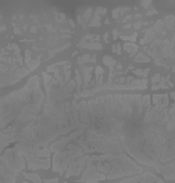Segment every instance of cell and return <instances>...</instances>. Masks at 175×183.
Returning a JSON list of instances; mask_svg holds the SVG:
<instances>
[{
  "label": "cell",
  "mask_w": 175,
  "mask_h": 183,
  "mask_svg": "<svg viewBox=\"0 0 175 183\" xmlns=\"http://www.w3.org/2000/svg\"><path fill=\"white\" fill-rule=\"evenodd\" d=\"M0 183H16V179L0 167Z\"/></svg>",
  "instance_id": "6da1fadb"
},
{
  "label": "cell",
  "mask_w": 175,
  "mask_h": 183,
  "mask_svg": "<svg viewBox=\"0 0 175 183\" xmlns=\"http://www.w3.org/2000/svg\"><path fill=\"white\" fill-rule=\"evenodd\" d=\"M104 63L107 64V65H110V67H113V65L115 64V61H114L113 58H110V57H104Z\"/></svg>",
  "instance_id": "7a4b0ae2"
},
{
  "label": "cell",
  "mask_w": 175,
  "mask_h": 183,
  "mask_svg": "<svg viewBox=\"0 0 175 183\" xmlns=\"http://www.w3.org/2000/svg\"><path fill=\"white\" fill-rule=\"evenodd\" d=\"M26 178H29V179H32V180H35L36 183H40V179H39V176H38V175H28V174H26Z\"/></svg>",
  "instance_id": "3957f363"
},
{
  "label": "cell",
  "mask_w": 175,
  "mask_h": 183,
  "mask_svg": "<svg viewBox=\"0 0 175 183\" xmlns=\"http://www.w3.org/2000/svg\"><path fill=\"white\" fill-rule=\"evenodd\" d=\"M125 49H127V50H129V53H134V51L136 50V47L134 46V45H125Z\"/></svg>",
  "instance_id": "277c9868"
},
{
  "label": "cell",
  "mask_w": 175,
  "mask_h": 183,
  "mask_svg": "<svg viewBox=\"0 0 175 183\" xmlns=\"http://www.w3.org/2000/svg\"><path fill=\"white\" fill-rule=\"evenodd\" d=\"M136 61H149V58H146L144 56H142V54H139V56L136 57Z\"/></svg>",
  "instance_id": "5b68a950"
}]
</instances>
